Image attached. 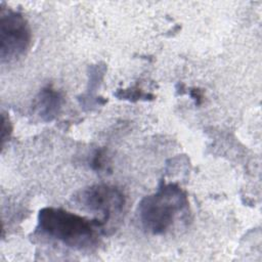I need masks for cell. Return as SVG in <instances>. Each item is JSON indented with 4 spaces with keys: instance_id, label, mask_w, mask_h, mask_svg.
I'll return each instance as SVG.
<instances>
[{
    "instance_id": "cell-1",
    "label": "cell",
    "mask_w": 262,
    "mask_h": 262,
    "mask_svg": "<svg viewBox=\"0 0 262 262\" xmlns=\"http://www.w3.org/2000/svg\"><path fill=\"white\" fill-rule=\"evenodd\" d=\"M102 225L61 208L46 207L38 215V229L68 247L86 249L96 244Z\"/></svg>"
},
{
    "instance_id": "cell-4",
    "label": "cell",
    "mask_w": 262,
    "mask_h": 262,
    "mask_svg": "<svg viewBox=\"0 0 262 262\" xmlns=\"http://www.w3.org/2000/svg\"><path fill=\"white\" fill-rule=\"evenodd\" d=\"M78 199L83 207L100 215L98 221L102 227L122 213L125 204L123 193L106 184L92 185L84 189Z\"/></svg>"
},
{
    "instance_id": "cell-8",
    "label": "cell",
    "mask_w": 262,
    "mask_h": 262,
    "mask_svg": "<svg viewBox=\"0 0 262 262\" xmlns=\"http://www.w3.org/2000/svg\"><path fill=\"white\" fill-rule=\"evenodd\" d=\"M191 96L195 100V103H198V104L201 103V101H202V94H201L199 89H193L191 91Z\"/></svg>"
},
{
    "instance_id": "cell-2",
    "label": "cell",
    "mask_w": 262,
    "mask_h": 262,
    "mask_svg": "<svg viewBox=\"0 0 262 262\" xmlns=\"http://www.w3.org/2000/svg\"><path fill=\"white\" fill-rule=\"evenodd\" d=\"M188 205L186 193L177 184H162L158 190L144 196L138 206L142 227L152 233L162 234L173 224L175 217Z\"/></svg>"
},
{
    "instance_id": "cell-7",
    "label": "cell",
    "mask_w": 262,
    "mask_h": 262,
    "mask_svg": "<svg viewBox=\"0 0 262 262\" xmlns=\"http://www.w3.org/2000/svg\"><path fill=\"white\" fill-rule=\"evenodd\" d=\"M102 167V154L101 151H97L92 161V168L95 170H99Z\"/></svg>"
},
{
    "instance_id": "cell-6",
    "label": "cell",
    "mask_w": 262,
    "mask_h": 262,
    "mask_svg": "<svg viewBox=\"0 0 262 262\" xmlns=\"http://www.w3.org/2000/svg\"><path fill=\"white\" fill-rule=\"evenodd\" d=\"M11 133V126L9 123V120L6 119L5 114L2 115V132H1V139H2V144H4L5 140L9 137Z\"/></svg>"
},
{
    "instance_id": "cell-3",
    "label": "cell",
    "mask_w": 262,
    "mask_h": 262,
    "mask_svg": "<svg viewBox=\"0 0 262 262\" xmlns=\"http://www.w3.org/2000/svg\"><path fill=\"white\" fill-rule=\"evenodd\" d=\"M31 44V29L25 16L8 10L0 17V57L1 60H14L28 50Z\"/></svg>"
},
{
    "instance_id": "cell-5",
    "label": "cell",
    "mask_w": 262,
    "mask_h": 262,
    "mask_svg": "<svg viewBox=\"0 0 262 262\" xmlns=\"http://www.w3.org/2000/svg\"><path fill=\"white\" fill-rule=\"evenodd\" d=\"M62 101V96L58 91L51 87H46L36 97L35 108L43 121L50 122L58 116Z\"/></svg>"
}]
</instances>
